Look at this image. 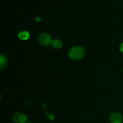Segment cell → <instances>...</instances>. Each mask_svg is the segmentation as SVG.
<instances>
[{"mask_svg": "<svg viewBox=\"0 0 123 123\" xmlns=\"http://www.w3.org/2000/svg\"><path fill=\"white\" fill-rule=\"evenodd\" d=\"M26 123H31V121H27Z\"/></svg>", "mask_w": 123, "mask_h": 123, "instance_id": "9c48e42d", "label": "cell"}, {"mask_svg": "<svg viewBox=\"0 0 123 123\" xmlns=\"http://www.w3.org/2000/svg\"><path fill=\"white\" fill-rule=\"evenodd\" d=\"M13 120L15 123H26L27 122V117L24 114L16 112L13 115Z\"/></svg>", "mask_w": 123, "mask_h": 123, "instance_id": "3957f363", "label": "cell"}, {"mask_svg": "<svg viewBox=\"0 0 123 123\" xmlns=\"http://www.w3.org/2000/svg\"><path fill=\"white\" fill-rule=\"evenodd\" d=\"M0 64H1V70L3 68H4L5 66L7 64V60H6L5 56H4L3 55H1V62H0Z\"/></svg>", "mask_w": 123, "mask_h": 123, "instance_id": "52a82bcc", "label": "cell"}, {"mask_svg": "<svg viewBox=\"0 0 123 123\" xmlns=\"http://www.w3.org/2000/svg\"><path fill=\"white\" fill-rule=\"evenodd\" d=\"M29 37H30L29 32L26 31H21L18 34V38L22 40H26L29 38Z\"/></svg>", "mask_w": 123, "mask_h": 123, "instance_id": "8992f818", "label": "cell"}, {"mask_svg": "<svg viewBox=\"0 0 123 123\" xmlns=\"http://www.w3.org/2000/svg\"><path fill=\"white\" fill-rule=\"evenodd\" d=\"M120 50H121L122 52H123V43H122V44L120 45Z\"/></svg>", "mask_w": 123, "mask_h": 123, "instance_id": "ba28073f", "label": "cell"}, {"mask_svg": "<svg viewBox=\"0 0 123 123\" xmlns=\"http://www.w3.org/2000/svg\"><path fill=\"white\" fill-rule=\"evenodd\" d=\"M85 55L84 49L82 47H73L70 50L68 55L69 57L73 60H78L83 58Z\"/></svg>", "mask_w": 123, "mask_h": 123, "instance_id": "6da1fadb", "label": "cell"}, {"mask_svg": "<svg viewBox=\"0 0 123 123\" xmlns=\"http://www.w3.org/2000/svg\"><path fill=\"white\" fill-rule=\"evenodd\" d=\"M51 45L54 49H58L61 48L62 46V42L59 39H55L52 41Z\"/></svg>", "mask_w": 123, "mask_h": 123, "instance_id": "5b68a950", "label": "cell"}, {"mask_svg": "<svg viewBox=\"0 0 123 123\" xmlns=\"http://www.w3.org/2000/svg\"><path fill=\"white\" fill-rule=\"evenodd\" d=\"M110 121L111 123H121L123 121V117L118 112L112 113L110 115Z\"/></svg>", "mask_w": 123, "mask_h": 123, "instance_id": "277c9868", "label": "cell"}, {"mask_svg": "<svg viewBox=\"0 0 123 123\" xmlns=\"http://www.w3.org/2000/svg\"><path fill=\"white\" fill-rule=\"evenodd\" d=\"M51 37L50 35L46 32L40 34L38 36V42L42 45L43 46H48L51 44L52 42Z\"/></svg>", "mask_w": 123, "mask_h": 123, "instance_id": "7a4b0ae2", "label": "cell"}]
</instances>
